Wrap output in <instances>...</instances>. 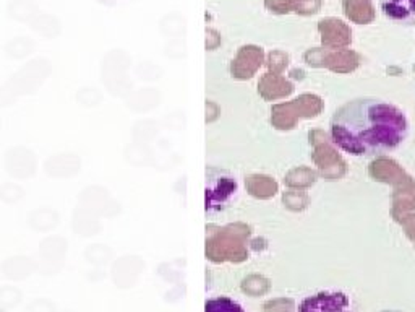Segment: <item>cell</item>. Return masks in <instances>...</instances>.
<instances>
[{"instance_id":"obj_1","label":"cell","mask_w":415,"mask_h":312,"mask_svg":"<svg viewBox=\"0 0 415 312\" xmlns=\"http://www.w3.org/2000/svg\"><path fill=\"white\" fill-rule=\"evenodd\" d=\"M331 139L349 155L375 158L399 149L409 121L396 104L381 98H355L331 117Z\"/></svg>"},{"instance_id":"obj_2","label":"cell","mask_w":415,"mask_h":312,"mask_svg":"<svg viewBox=\"0 0 415 312\" xmlns=\"http://www.w3.org/2000/svg\"><path fill=\"white\" fill-rule=\"evenodd\" d=\"M206 215H219L226 211L239 196V184L227 169L212 168L206 169Z\"/></svg>"},{"instance_id":"obj_3","label":"cell","mask_w":415,"mask_h":312,"mask_svg":"<svg viewBox=\"0 0 415 312\" xmlns=\"http://www.w3.org/2000/svg\"><path fill=\"white\" fill-rule=\"evenodd\" d=\"M52 74V64L46 59H33L26 66L16 70L10 76L5 86L14 93L16 98L31 96L39 91V88L44 85V81Z\"/></svg>"},{"instance_id":"obj_4","label":"cell","mask_w":415,"mask_h":312,"mask_svg":"<svg viewBox=\"0 0 415 312\" xmlns=\"http://www.w3.org/2000/svg\"><path fill=\"white\" fill-rule=\"evenodd\" d=\"M127 59L121 51H111L106 54L101 64V80L106 91L112 96H128L130 84L125 76Z\"/></svg>"},{"instance_id":"obj_5","label":"cell","mask_w":415,"mask_h":312,"mask_svg":"<svg viewBox=\"0 0 415 312\" xmlns=\"http://www.w3.org/2000/svg\"><path fill=\"white\" fill-rule=\"evenodd\" d=\"M4 168L14 181H28L38 173V156L25 145H15L5 151Z\"/></svg>"},{"instance_id":"obj_6","label":"cell","mask_w":415,"mask_h":312,"mask_svg":"<svg viewBox=\"0 0 415 312\" xmlns=\"http://www.w3.org/2000/svg\"><path fill=\"white\" fill-rule=\"evenodd\" d=\"M76 205L93 211V213L104 218V220H111V218H114L121 211V205L112 198L111 192L104 186L99 184L86 186L78 193V203Z\"/></svg>"},{"instance_id":"obj_7","label":"cell","mask_w":415,"mask_h":312,"mask_svg":"<svg viewBox=\"0 0 415 312\" xmlns=\"http://www.w3.org/2000/svg\"><path fill=\"white\" fill-rule=\"evenodd\" d=\"M297 312H355L351 298L342 291H319L305 298Z\"/></svg>"},{"instance_id":"obj_8","label":"cell","mask_w":415,"mask_h":312,"mask_svg":"<svg viewBox=\"0 0 415 312\" xmlns=\"http://www.w3.org/2000/svg\"><path fill=\"white\" fill-rule=\"evenodd\" d=\"M81 158L72 151L56 153L46 158L43 163V171L51 179H72L81 173Z\"/></svg>"},{"instance_id":"obj_9","label":"cell","mask_w":415,"mask_h":312,"mask_svg":"<svg viewBox=\"0 0 415 312\" xmlns=\"http://www.w3.org/2000/svg\"><path fill=\"white\" fill-rule=\"evenodd\" d=\"M68 252V241L58 234H51L46 236L39 243V258L43 262L47 272H54V270L61 268L62 262L65 261Z\"/></svg>"},{"instance_id":"obj_10","label":"cell","mask_w":415,"mask_h":312,"mask_svg":"<svg viewBox=\"0 0 415 312\" xmlns=\"http://www.w3.org/2000/svg\"><path fill=\"white\" fill-rule=\"evenodd\" d=\"M72 231L80 238H93L103 231V218L76 205L72 211Z\"/></svg>"},{"instance_id":"obj_11","label":"cell","mask_w":415,"mask_h":312,"mask_svg":"<svg viewBox=\"0 0 415 312\" xmlns=\"http://www.w3.org/2000/svg\"><path fill=\"white\" fill-rule=\"evenodd\" d=\"M381 10L401 26H415V0H381Z\"/></svg>"},{"instance_id":"obj_12","label":"cell","mask_w":415,"mask_h":312,"mask_svg":"<svg viewBox=\"0 0 415 312\" xmlns=\"http://www.w3.org/2000/svg\"><path fill=\"white\" fill-rule=\"evenodd\" d=\"M28 225L38 233H51L61 225V213L51 207L34 208L28 213Z\"/></svg>"},{"instance_id":"obj_13","label":"cell","mask_w":415,"mask_h":312,"mask_svg":"<svg viewBox=\"0 0 415 312\" xmlns=\"http://www.w3.org/2000/svg\"><path fill=\"white\" fill-rule=\"evenodd\" d=\"M36 270V263L26 256H14L5 258L2 272L10 280H25Z\"/></svg>"},{"instance_id":"obj_14","label":"cell","mask_w":415,"mask_h":312,"mask_svg":"<svg viewBox=\"0 0 415 312\" xmlns=\"http://www.w3.org/2000/svg\"><path fill=\"white\" fill-rule=\"evenodd\" d=\"M33 29L46 38H54L61 33V23L51 15H38L33 20Z\"/></svg>"},{"instance_id":"obj_15","label":"cell","mask_w":415,"mask_h":312,"mask_svg":"<svg viewBox=\"0 0 415 312\" xmlns=\"http://www.w3.org/2000/svg\"><path fill=\"white\" fill-rule=\"evenodd\" d=\"M26 196L25 187L19 182H4L0 184V202L7 203V205H15L21 202Z\"/></svg>"},{"instance_id":"obj_16","label":"cell","mask_w":415,"mask_h":312,"mask_svg":"<svg viewBox=\"0 0 415 312\" xmlns=\"http://www.w3.org/2000/svg\"><path fill=\"white\" fill-rule=\"evenodd\" d=\"M205 312H245L242 306L232 298L219 296L210 298L205 304Z\"/></svg>"},{"instance_id":"obj_17","label":"cell","mask_w":415,"mask_h":312,"mask_svg":"<svg viewBox=\"0 0 415 312\" xmlns=\"http://www.w3.org/2000/svg\"><path fill=\"white\" fill-rule=\"evenodd\" d=\"M75 99L81 108H98V106L103 103L104 95H103V91L98 90V88L83 86L76 91Z\"/></svg>"},{"instance_id":"obj_18","label":"cell","mask_w":415,"mask_h":312,"mask_svg":"<svg viewBox=\"0 0 415 312\" xmlns=\"http://www.w3.org/2000/svg\"><path fill=\"white\" fill-rule=\"evenodd\" d=\"M111 257H112V251H111V247L106 244H101V243L90 244L85 249L86 261L93 265H99V267L101 265L109 263Z\"/></svg>"},{"instance_id":"obj_19","label":"cell","mask_w":415,"mask_h":312,"mask_svg":"<svg viewBox=\"0 0 415 312\" xmlns=\"http://www.w3.org/2000/svg\"><path fill=\"white\" fill-rule=\"evenodd\" d=\"M34 51V43L29 38H15L5 46V52L11 59H25Z\"/></svg>"},{"instance_id":"obj_20","label":"cell","mask_w":415,"mask_h":312,"mask_svg":"<svg viewBox=\"0 0 415 312\" xmlns=\"http://www.w3.org/2000/svg\"><path fill=\"white\" fill-rule=\"evenodd\" d=\"M9 11L15 20L26 21L31 20L33 16L36 15V5L29 2V0H14V2L10 4Z\"/></svg>"},{"instance_id":"obj_21","label":"cell","mask_w":415,"mask_h":312,"mask_svg":"<svg viewBox=\"0 0 415 312\" xmlns=\"http://www.w3.org/2000/svg\"><path fill=\"white\" fill-rule=\"evenodd\" d=\"M21 301V291L15 286L0 288V306L2 308H15Z\"/></svg>"},{"instance_id":"obj_22","label":"cell","mask_w":415,"mask_h":312,"mask_svg":"<svg viewBox=\"0 0 415 312\" xmlns=\"http://www.w3.org/2000/svg\"><path fill=\"white\" fill-rule=\"evenodd\" d=\"M26 312H56V306L47 299H36L28 306Z\"/></svg>"},{"instance_id":"obj_23","label":"cell","mask_w":415,"mask_h":312,"mask_svg":"<svg viewBox=\"0 0 415 312\" xmlns=\"http://www.w3.org/2000/svg\"><path fill=\"white\" fill-rule=\"evenodd\" d=\"M16 99L19 98H16L7 86L5 85L0 86V108H9V106L14 104Z\"/></svg>"},{"instance_id":"obj_24","label":"cell","mask_w":415,"mask_h":312,"mask_svg":"<svg viewBox=\"0 0 415 312\" xmlns=\"http://www.w3.org/2000/svg\"><path fill=\"white\" fill-rule=\"evenodd\" d=\"M0 127H2V122H0Z\"/></svg>"},{"instance_id":"obj_25","label":"cell","mask_w":415,"mask_h":312,"mask_svg":"<svg viewBox=\"0 0 415 312\" xmlns=\"http://www.w3.org/2000/svg\"><path fill=\"white\" fill-rule=\"evenodd\" d=\"M0 312H4V309H0Z\"/></svg>"},{"instance_id":"obj_26","label":"cell","mask_w":415,"mask_h":312,"mask_svg":"<svg viewBox=\"0 0 415 312\" xmlns=\"http://www.w3.org/2000/svg\"><path fill=\"white\" fill-rule=\"evenodd\" d=\"M67 312H72V311H67Z\"/></svg>"}]
</instances>
